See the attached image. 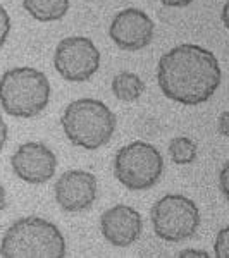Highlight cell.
Segmentation results:
<instances>
[{"mask_svg":"<svg viewBox=\"0 0 229 258\" xmlns=\"http://www.w3.org/2000/svg\"><path fill=\"white\" fill-rule=\"evenodd\" d=\"M222 19H224V24L227 26V6H224V9H222Z\"/></svg>","mask_w":229,"mask_h":258,"instance_id":"23","label":"cell"},{"mask_svg":"<svg viewBox=\"0 0 229 258\" xmlns=\"http://www.w3.org/2000/svg\"><path fill=\"white\" fill-rule=\"evenodd\" d=\"M112 91L116 98L123 102H135L145 91V83L136 73L131 71H121L112 80Z\"/></svg>","mask_w":229,"mask_h":258,"instance_id":"13","label":"cell"},{"mask_svg":"<svg viewBox=\"0 0 229 258\" xmlns=\"http://www.w3.org/2000/svg\"><path fill=\"white\" fill-rule=\"evenodd\" d=\"M64 135L71 143L85 150L107 145L116 131V114L102 100L80 98L66 107L61 119Z\"/></svg>","mask_w":229,"mask_h":258,"instance_id":"4","label":"cell"},{"mask_svg":"<svg viewBox=\"0 0 229 258\" xmlns=\"http://www.w3.org/2000/svg\"><path fill=\"white\" fill-rule=\"evenodd\" d=\"M155 24L145 11L130 7L114 16L109 28L112 41L126 52H138L153 40Z\"/></svg>","mask_w":229,"mask_h":258,"instance_id":"9","label":"cell"},{"mask_svg":"<svg viewBox=\"0 0 229 258\" xmlns=\"http://www.w3.org/2000/svg\"><path fill=\"white\" fill-rule=\"evenodd\" d=\"M14 174L28 184H43L55 176L57 157L45 143L28 141L11 157Z\"/></svg>","mask_w":229,"mask_h":258,"instance_id":"8","label":"cell"},{"mask_svg":"<svg viewBox=\"0 0 229 258\" xmlns=\"http://www.w3.org/2000/svg\"><path fill=\"white\" fill-rule=\"evenodd\" d=\"M53 66L66 81L85 83L100 68V52L86 36H68L57 45Z\"/></svg>","mask_w":229,"mask_h":258,"instance_id":"7","label":"cell"},{"mask_svg":"<svg viewBox=\"0 0 229 258\" xmlns=\"http://www.w3.org/2000/svg\"><path fill=\"white\" fill-rule=\"evenodd\" d=\"M227 169H229V164H224L222 170H220V191H222L224 197L229 195V189H227Z\"/></svg>","mask_w":229,"mask_h":258,"instance_id":"17","label":"cell"},{"mask_svg":"<svg viewBox=\"0 0 229 258\" xmlns=\"http://www.w3.org/2000/svg\"><path fill=\"white\" fill-rule=\"evenodd\" d=\"M7 138H9V127H7L6 120L0 117V150L6 147L7 143Z\"/></svg>","mask_w":229,"mask_h":258,"instance_id":"19","label":"cell"},{"mask_svg":"<svg viewBox=\"0 0 229 258\" xmlns=\"http://www.w3.org/2000/svg\"><path fill=\"white\" fill-rule=\"evenodd\" d=\"M227 117H229V112H222L219 119V129H220V135L222 136H227L229 135V127H227Z\"/></svg>","mask_w":229,"mask_h":258,"instance_id":"20","label":"cell"},{"mask_svg":"<svg viewBox=\"0 0 229 258\" xmlns=\"http://www.w3.org/2000/svg\"><path fill=\"white\" fill-rule=\"evenodd\" d=\"M152 226L155 234L167 243H180L191 238L200 227L197 203L185 195L169 193L152 207Z\"/></svg>","mask_w":229,"mask_h":258,"instance_id":"6","label":"cell"},{"mask_svg":"<svg viewBox=\"0 0 229 258\" xmlns=\"http://www.w3.org/2000/svg\"><path fill=\"white\" fill-rule=\"evenodd\" d=\"M102 234L112 246L128 248L140 238L143 220L138 210L130 205H116L103 212L100 219Z\"/></svg>","mask_w":229,"mask_h":258,"instance_id":"11","label":"cell"},{"mask_svg":"<svg viewBox=\"0 0 229 258\" xmlns=\"http://www.w3.org/2000/svg\"><path fill=\"white\" fill-rule=\"evenodd\" d=\"M215 256L227 258L229 256V227L220 229V232L215 238Z\"/></svg>","mask_w":229,"mask_h":258,"instance_id":"15","label":"cell"},{"mask_svg":"<svg viewBox=\"0 0 229 258\" xmlns=\"http://www.w3.org/2000/svg\"><path fill=\"white\" fill-rule=\"evenodd\" d=\"M169 153L176 165H188L197 159V143L186 136H178L170 141Z\"/></svg>","mask_w":229,"mask_h":258,"instance_id":"14","label":"cell"},{"mask_svg":"<svg viewBox=\"0 0 229 258\" xmlns=\"http://www.w3.org/2000/svg\"><path fill=\"white\" fill-rule=\"evenodd\" d=\"M23 7L36 21L52 23L68 14L69 0H23Z\"/></svg>","mask_w":229,"mask_h":258,"instance_id":"12","label":"cell"},{"mask_svg":"<svg viewBox=\"0 0 229 258\" xmlns=\"http://www.w3.org/2000/svg\"><path fill=\"white\" fill-rule=\"evenodd\" d=\"M7 207V195H6V189H4V186L0 184V212Z\"/></svg>","mask_w":229,"mask_h":258,"instance_id":"22","label":"cell"},{"mask_svg":"<svg viewBox=\"0 0 229 258\" xmlns=\"http://www.w3.org/2000/svg\"><path fill=\"white\" fill-rule=\"evenodd\" d=\"M164 172L162 153L147 141H131L119 148L114 159V176L130 191L152 189Z\"/></svg>","mask_w":229,"mask_h":258,"instance_id":"5","label":"cell"},{"mask_svg":"<svg viewBox=\"0 0 229 258\" xmlns=\"http://www.w3.org/2000/svg\"><path fill=\"white\" fill-rule=\"evenodd\" d=\"M157 81L169 100L181 105H200L214 97L222 81V71L210 50L181 43L160 57Z\"/></svg>","mask_w":229,"mask_h":258,"instance_id":"1","label":"cell"},{"mask_svg":"<svg viewBox=\"0 0 229 258\" xmlns=\"http://www.w3.org/2000/svg\"><path fill=\"white\" fill-rule=\"evenodd\" d=\"M97 179L88 170H68L55 182V200L66 212H85L97 198Z\"/></svg>","mask_w":229,"mask_h":258,"instance_id":"10","label":"cell"},{"mask_svg":"<svg viewBox=\"0 0 229 258\" xmlns=\"http://www.w3.org/2000/svg\"><path fill=\"white\" fill-rule=\"evenodd\" d=\"M4 258H62L66 241L59 227L41 217H23L7 229L0 243Z\"/></svg>","mask_w":229,"mask_h":258,"instance_id":"2","label":"cell"},{"mask_svg":"<svg viewBox=\"0 0 229 258\" xmlns=\"http://www.w3.org/2000/svg\"><path fill=\"white\" fill-rule=\"evenodd\" d=\"M181 258H190V256H198V258H209L210 255L207 251H203V249H183L180 253Z\"/></svg>","mask_w":229,"mask_h":258,"instance_id":"18","label":"cell"},{"mask_svg":"<svg viewBox=\"0 0 229 258\" xmlns=\"http://www.w3.org/2000/svg\"><path fill=\"white\" fill-rule=\"evenodd\" d=\"M47 74L35 68H12L0 78V107L6 114L31 119L47 109L50 102Z\"/></svg>","mask_w":229,"mask_h":258,"instance_id":"3","label":"cell"},{"mask_svg":"<svg viewBox=\"0 0 229 258\" xmlns=\"http://www.w3.org/2000/svg\"><path fill=\"white\" fill-rule=\"evenodd\" d=\"M11 31V18L9 12L0 6V47H4L7 41V36H9Z\"/></svg>","mask_w":229,"mask_h":258,"instance_id":"16","label":"cell"},{"mask_svg":"<svg viewBox=\"0 0 229 258\" xmlns=\"http://www.w3.org/2000/svg\"><path fill=\"white\" fill-rule=\"evenodd\" d=\"M160 2L167 7H186V6H190L193 0H160Z\"/></svg>","mask_w":229,"mask_h":258,"instance_id":"21","label":"cell"}]
</instances>
